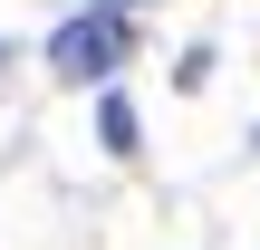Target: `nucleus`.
I'll list each match as a JSON object with an SVG mask.
<instances>
[{
	"instance_id": "nucleus-1",
	"label": "nucleus",
	"mask_w": 260,
	"mask_h": 250,
	"mask_svg": "<svg viewBox=\"0 0 260 250\" xmlns=\"http://www.w3.org/2000/svg\"><path fill=\"white\" fill-rule=\"evenodd\" d=\"M125 58H135V29H125V10H87V19H68V29L48 39V67H58L68 87H106Z\"/></svg>"
},
{
	"instance_id": "nucleus-2",
	"label": "nucleus",
	"mask_w": 260,
	"mask_h": 250,
	"mask_svg": "<svg viewBox=\"0 0 260 250\" xmlns=\"http://www.w3.org/2000/svg\"><path fill=\"white\" fill-rule=\"evenodd\" d=\"M96 135H106V154H135V106L106 96V106H96Z\"/></svg>"
},
{
	"instance_id": "nucleus-3",
	"label": "nucleus",
	"mask_w": 260,
	"mask_h": 250,
	"mask_svg": "<svg viewBox=\"0 0 260 250\" xmlns=\"http://www.w3.org/2000/svg\"><path fill=\"white\" fill-rule=\"evenodd\" d=\"M0 58H10V48H0Z\"/></svg>"
}]
</instances>
